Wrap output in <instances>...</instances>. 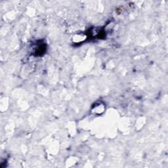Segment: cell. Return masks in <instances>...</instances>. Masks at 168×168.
<instances>
[{
  "instance_id": "obj_1",
  "label": "cell",
  "mask_w": 168,
  "mask_h": 168,
  "mask_svg": "<svg viewBox=\"0 0 168 168\" xmlns=\"http://www.w3.org/2000/svg\"><path fill=\"white\" fill-rule=\"evenodd\" d=\"M88 38L87 35L83 33H77L74 34L72 36V41L74 43H82Z\"/></svg>"
},
{
  "instance_id": "obj_2",
  "label": "cell",
  "mask_w": 168,
  "mask_h": 168,
  "mask_svg": "<svg viewBox=\"0 0 168 168\" xmlns=\"http://www.w3.org/2000/svg\"><path fill=\"white\" fill-rule=\"evenodd\" d=\"M105 105L101 103H99V104L95 105L93 108H92V112L96 114H101L102 113L105 111Z\"/></svg>"
},
{
  "instance_id": "obj_3",
  "label": "cell",
  "mask_w": 168,
  "mask_h": 168,
  "mask_svg": "<svg viewBox=\"0 0 168 168\" xmlns=\"http://www.w3.org/2000/svg\"><path fill=\"white\" fill-rule=\"evenodd\" d=\"M45 51H46V46H43V45H40V46H39L36 50H35V53H36V55H42L43 52H45Z\"/></svg>"
}]
</instances>
